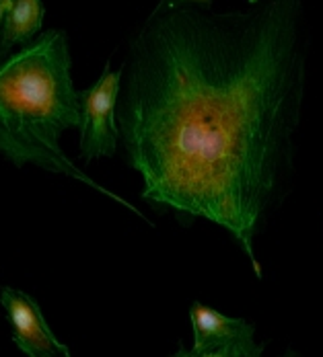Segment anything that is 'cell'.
Returning a JSON list of instances; mask_svg holds the SVG:
<instances>
[{
	"label": "cell",
	"mask_w": 323,
	"mask_h": 357,
	"mask_svg": "<svg viewBox=\"0 0 323 357\" xmlns=\"http://www.w3.org/2000/svg\"><path fill=\"white\" fill-rule=\"evenodd\" d=\"M311 36L303 0L250 8L161 0L130 39L120 138L152 212L204 218L261 265L255 238L292 187Z\"/></svg>",
	"instance_id": "6da1fadb"
},
{
	"label": "cell",
	"mask_w": 323,
	"mask_h": 357,
	"mask_svg": "<svg viewBox=\"0 0 323 357\" xmlns=\"http://www.w3.org/2000/svg\"><path fill=\"white\" fill-rule=\"evenodd\" d=\"M71 70L69 37L58 29L34 37L23 50L0 62V154L19 169L36 165L76 178L136 212L76 169L60 146V136L69 128H78L80 121V101Z\"/></svg>",
	"instance_id": "7a4b0ae2"
},
{
	"label": "cell",
	"mask_w": 323,
	"mask_h": 357,
	"mask_svg": "<svg viewBox=\"0 0 323 357\" xmlns=\"http://www.w3.org/2000/svg\"><path fill=\"white\" fill-rule=\"evenodd\" d=\"M122 70L111 72L109 66L101 78L87 91H78L80 101V156L91 162L101 156H113L120 142V126L115 103L120 93Z\"/></svg>",
	"instance_id": "3957f363"
},
{
	"label": "cell",
	"mask_w": 323,
	"mask_h": 357,
	"mask_svg": "<svg viewBox=\"0 0 323 357\" xmlns=\"http://www.w3.org/2000/svg\"><path fill=\"white\" fill-rule=\"evenodd\" d=\"M194 347L180 349L178 357H259L266 343H255V326L245 319H231L218 310L194 302L189 308Z\"/></svg>",
	"instance_id": "277c9868"
},
{
	"label": "cell",
	"mask_w": 323,
	"mask_h": 357,
	"mask_svg": "<svg viewBox=\"0 0 323 357\" xmlns=\"http://www.w3.org/2000/svg\"><path fill=\"white\" fill-rule=\"evenodd\" d=\"M0 302L6 310V319L13 328L15 345L29 357H69L71 351L60 343L50 324L45 322L41 308L25 291L2 287Z\"/></svg>",
	"instance_id": "5b68a950"
},
{
	"label": "cell",
	"mask_w": 323,
	"mask_h": 357,
	"mask_svg": "<svg viewBox=\"0 0 323 357\" xmlns=\"http://www.w3.org/2000/svg\"><path fill=\"white\" fill-rule=\"evenodd\" d=\"M45 8L41 0H13L0 25V58L13 45H25L41 31Z\"/></svg>",
	"instance_id": "8992f818"
},
{
	"label": "cell",
	"mask_w": 323,
	"mask_h": 357,
	"mask_svg": "<svg viewBox=\"0 0 323 357\" xmlns=\"http://www.w3.org/2000/svg\"><path fill=\"white\" fill-rule=\"evenodd\" d=\"M10 4H13V0H0V25H2V19L6 15V10L10 8Z\"/></svg>",
	"instance_id": "52a82bcc"
},
{
	"label": "cell",
	"mask_w": 323,
	"mask_h": 357,
	"mask_svg": "<svg viewBox=\"0 0 323 357\" xmlns=\"http://www.w3.org/2000/svg\"><path fill=\"white\" fill-rule=\"evenodd\" d=\"M165 2H192V4H200V6H210L213 0H165Z\"/></svg>",
	"instance_id": "ba28073f"
}]
</instances>
